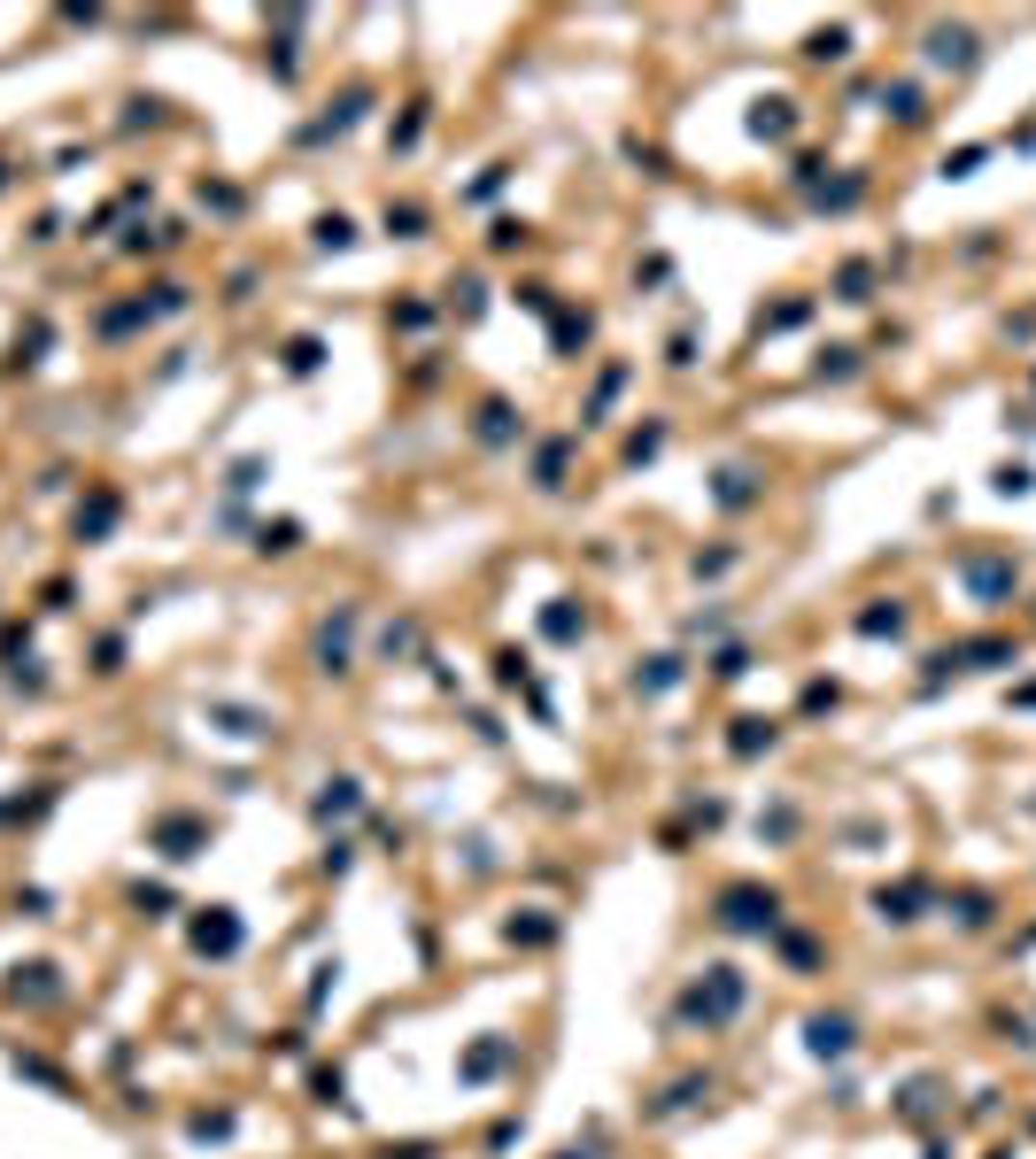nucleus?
<instances>
[{
  "label": "nucleus",
  "instance_id": "obj_1",
  "mask_svg": "<svg viewBox=\"0 0 1036 1159\" xmlns=\"http://www.w3.org/2000/svg\"><path fill=\"white\" fill-rule=\"evenodd\" d=\"M936 63H959V70H967V63H974V39H967V32H936Z\"/></svg>",
  "mask_w": 1036,
  "mask_h": 1159
},
{
  "label": "nucleus",
  "instance_id": "obj_2",
  "mask_svg": "<svg viewBox=\"0 0 1036 1159\" xmlns=\"http://www.w3.org/2000/svg\"><path fill=\"white\" fill-rule=\"evenodd\" d=\"M851 1043V1020H813V1051H843Z\"/></svg>",
  "mask_w": 1036,
  "mask_h": 1159
},
{
  "label": "nucleus",
  "instance_id": "obj_3",
  "mask_svg": "<svg viewBox=\"0 0 1036 1159\" xmlns=\"http://www.w3.org/2000/svg\"><path fill=\"white\" fill-rule=\"evenodd\" d=\"M758 132H790V101H765V109H758Z\"/></svg>",
  "mask_w": 1036,
  "mask_h": 1159
}]
</instances>
